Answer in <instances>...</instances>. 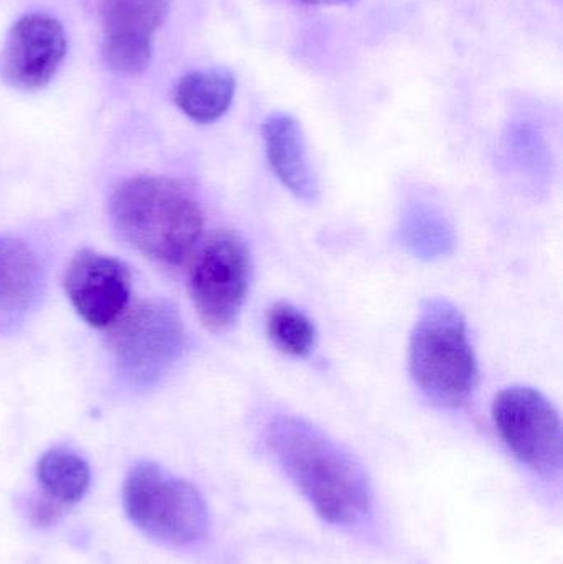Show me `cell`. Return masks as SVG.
<instances>
[{
	"mask_svg": "<svg viewBox=\"0 0 563 564\" xmlns=\"http://www.w3.org/2000/svg\"><path fill=\"white\" fill-rule=\"evenodd\" d=\"M399 241L419 260L435 261L455 251L456 237L448 218L436 205L412 198L400 215Z\"/></svg>",
	"mask_w": 563,
	"mask_h": 564,
	"instance_id": "4fadbf2b",
	"label": "cell"
},
{
	"mask_svg": "<svg viewBox=\"0 0 563 564\" xmlns=\"http://www.w3.org/2000/svg\"><path fill=\"white\" fill-rule=\"evenodd\" d=\"M264 148L271 169L296 197L314 202L320 195L316 175L307 159L300 122L286 112H274L263 124Z\"/></svg>",
	"mask_w": 563,
	"mask_h": 564,
	"instance_id": "8fae6325",
	"label": "cell"
},
{
	"mask_svg": "<svg viewBox=\"0 0 563 564\" xmlns=\"http://www.w3.org/2000/svg\"><path fill=\"white\" fill-rule=\"evenodd\" d=\"M492 417L499 436L519 463L548 479L562 473L561 416L541 391L506 388L496 397Z\"/></svg>",
	"mask_w": 563,
	"mask_h": 564,
	"instance_id": "52a82bcc",
	"label": "cell"
},
{
	"mask_svg": "<svg viewBox=\"0 0 563 564\" xmlns=\"http://www.w3.org/2000/svg\"><path fill=\"white\" fill-rule=\"evenodd\" d=\"M300 2L311 3V6H346L354 0H300Z\"/></svg>",
	"mask_w": 563,
	"mask_h": 564,
	"instance_id": "ac0fdd59",
	"label": "cell"
},
{
	"mask_svg": "<svg viewBox=\"0 0 563 564\" xmlns=\"http://www.w3.org/2000/svg\"><path fill=\"white\" fill-rule=\"evenodd\" d=\"M65 507L59 506L55 500L50 499L45 494H36L29 500V517L33 525L45 529L58 522Z\"/></svg>",
	"mask_w": 563,
	"mask_h": 564,
	"instance_id": "e0dca14e",
	"label": "cell"
},
{
	"mask_svg": "<svg viewBox=\"0 0 563 564\" xmlns=\"http://www.w3.org/2000/svg\"><path fill=\"white\" fill-rule=\"evenodd\" d=\"M36 479L45 496L59 506L69 507L85 499L91 484V470L76 451L56 446L40 457Z\"/></svg>",
	"mask_w": 563,
	"mask_h": 564,
	"instance_id": "9a60e30c",
	"label": "cell"
},
{
	"mask_svg": "<svg viewBox=\"0 0 563 564\" xmlns=\"http://www.w3.org/2000/svg\"><path fill=\"white\" fill-rule=\"evenodd\" d=\"M42 281L35 251L20 238L0 237V317H13L32 307Z\"/></svg>",
	"mask_w": 563,
	"mask_h": 564,
	"instance_id": "7c38bea8",
	"label": "cell"
},
{
	"mask_svg": "<svg viewBox=\"0 0 563 564\" xmlns=\"http://www.w3.org/2000/svg\"><path fill=\"white\" fill-rule=\"evenodd\" d=\"M63 288L86 324L109 328L131 305L132 273L124 261L85 248L69 258Z\"/></svg>",
	"mask_w": 563,
	"mask_h": 564,
	"instance_id": "ba28073f",
	"label": "cell"
},
{
	"mask_svg": "<svg viewBox=\"0 0 563 564\" xmlns=\"http://www.w3.org/2000/svg\"><path fill=\"white\" fill-rule=\"evenodd\" d=\"M268 337L284 354L306 357L316 344L313 322L294 305L278 302L268 312Z\"/></svg>",
	"mask_w": 563,
	"mask_h": 564,
	"instance_id": "2e32d148",
	"label": "cell"
},
{
	"mask_svg": "<svg viewBox=\"0 0 563 564\" xmlns=\"http://www.w3.org/2000/svg\"><path fill=\"white\" fill-rule=\"evenodd\" d=\"M237 79L227 68H204L187 73L175 86L177 108L198 124H210L227 115Z\"/></svg>",
	"mask_w": 563,
	"mask_h": 564,
	"instance_id": "5bb4252c",
	"label": "cell"
},
{
	"mask_svg": "<svg viewBox=\"0 0 563 564\" xmlns=\"http://www.w3.org/2000/svg\"><path fill=\"white\" fill-rule=\"evenodd\" d=\"M288 479L317 516L333 525H356L372 510V487L359 460L303 417L280 414L264 433Z\"/></svg>",
	"mask_w": 563,
	"mask_h": 564,
	"instance_id": "6da1fadb",
	"label": "cell"
},
{
	"mask_svg": "<svg viewBox=\"0 0 563 564\" xmlns=\"http://www.w3.org/2000/svg\"><path fill=\"white\" fill-rule=\"evenodd\" d=\"M65 55L66 33L62 22L46 13H26L10 29L0 73L12 88L36 91L55 78Z\"/></svg>",
	"mask_w": 563,
	"mask_h": 564,
	"instance_id": "30bf717a",
	"label": "cell"
},
{
	"mask_svg": "<svg viewBox=\"0 0 563 564\" xmlns=\"http://www.w3.org/2000/svg\"><path fill=\"white\" fill-rule=\"evenodd\" d=\"M102 62L121 75H141L152 59V36L171 10V0H99Z\"/></svg>",
	"mask_w": 563,
	"mask_h": 564,
	"instance_id": "9c48e42d",
	"label": "cell"
},
{
	"mask_svg": "<svg viewBox=\"0 0 563 564\" xmlns=\"http://www.w3.org/2000/svg\"><path fill=\"white\" fill-rule=\"evenodd\" d=\"M116 234L132 250L162 267H182L204 231V214L181 182L139 174L118 182L108 198Z\"/></svg>",
	"mask_w": 563,
	"mask_h": 564,
	"instance_id": "7a4b0ae2",
	"label": "cell"
},
{
	"mask_svg": "<svg viewBox=\"0 0 563 564\" xmlns=\"http://www.w3.org/2000/svg\"><path fill=\"white\" fill-rule=\"evenodd\" d=\"M410 373L432 403L465 404L478 384V360L462 312L446 299H430L410 338Z\"/></svg>",
	"mask_w": 563,
	"mask_h": 564,
	"instance_id": "3957f363",
	"label": "cell"
},
{
	"mask_svg": "<svg viewBox=\"0 0 563 564\" xmlns=\"http://www.w3.org/2000/svg\"><path fill=\"white\" fill-rule=\"evenodd\" d=\"M122 507L145 536L162 545H197L210 529L207 502L197 487L152 460H139L126 474Z\"/></svg>",
	"mask_w": 563,
	"mask_h": 564,
	"instance_id": "277c9868",
	"label": "cell"
},
{
	"mask_svg": "<svg viewBox=\"0 0 563 564\" xmlns=\"http://www.w3.org/2000/svg\"><path fill=\"white\" fill-rule=\"evenodd\" d=\"M251 280V257L234 231L212 235L192 260L188 291L202 324L225 332L237 322Z\"/></svg>",
	"mask_w": 563,
	"mask_h": 564,
	"instance_id": "8992f818",
	"label": "cell"
},
{
	"mask_svg": "<svg viewBox=\"0 0 563 564\" xmlns=\"http://www.w3.org/2000/svg\"><path fill=\"white\" fill-rule=\"evenodd\" d=\"M109 340L121 377L136 387H151L184 354L187 332L177 308L154 299L129 305L109 327Z\"/></svg>",
	"mask_w": 563,
	"mask_h": 564,
	"instance_id": "5b68a950",
	"label": "cell"
}]
</instances>
